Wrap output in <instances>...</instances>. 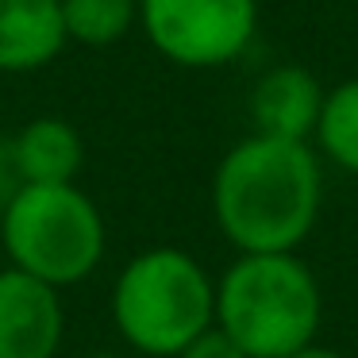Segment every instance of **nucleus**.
I'll list each match as a JSON object with an SVG mask.
<instances>
[{"label":"nucleus","instance_id":"obj_1","mask_svg":"<svg viewBox=\"0 0 358 358\" xmlns=\"http://www.w3.org/2000/svg\"><path fill=\"white\" fill-rule=\"evenodd\" d=\"M324 204L312 143L247 135L212 173V216L239 255H296Z\"/></svg>","mask_w":358,"mask_h":358},{"label":"nucleus","instance_id":"obj_2","mask_svg":"<svg viewBox=\"0 0 358 358\" xmlns=\"http://www.w3.org/2000/svg\"><path fill=\"white\" fill-rule=\"evenodd\" d=\"M324 324V289L301 255H239L216 281V327L247 358H289Z\"/></svg>","mask_w":358,"mask_h":358},{"label":"nucleus","instance_id":"obj_3","mask_svg":"<svg viewBox=\"0 0 358 358\" xmlns=\"http://www.w3.org/2000/svg\"><path fill=\"white\" fill-rule=\"evenodd\" d=\"M112 324L139 355L178 358L216 324V281L181 247L139 250L112 285Z\"/></svg>","mask_w":358,"mask_h":358},{"label":"nucleus","instance_id":"obj_4","mask_svg":"<svg viewBox=\"0 0 358 358\" xmlns=\"http://www.w3.org/2000/svg\"><path fill=\"white\" fill-rule=\"evenodd\" d=\"M0 239L16 270L55 289L85 281L108 247L101 208L73 181L20 185L0 212Z\"/></svg>","mask_w":358,"mask_h":358},{"label":"nucleus","instance_id":"obj_5","mask_svg":"<svg viewBox=\"0 0 358 358\" xmlns=\"http://www.w3.org/2000/svg\"><path fill=\"white\" fill-rule=\"evenodd\" d=\"M150 47L185 70H216L250 47L258 0H139Z\"/></svg>","mask_w":358,"mask_h":358},{"label":"nucleus","instance_id":"obj_6","mask_svg":"<svg viewBox=\"0 0 358 358\" xmlns=\"http://www.w3.org/2000/svg\"><path fill=\"white\" fill-rule=\"evenodd\" d=\"M62 335V289L16 266H4L0 270V358H55Z\"/></svg>","mask_w":358,"mask_h":358},{"label":"nucleus","instance_id":"obj_7","mask_svg":"<svg viewBox=\"0 0 358 358\" xmlns=\"http://www.w3.org/2000/svg\"><path fill=\"white\" fill-rule=\"evenodd\" d=\"M327 89L320 78L304 66H273L250 89V124L255 135L270 139H293V143H312L324 112Z\"/></svg>","mask_w":358,"mask_h":358},{"label":"nucleus","instance_id":"obj_8","mask_svg":"<svg viewBox=\"0 0 358 358\" xmlns=\"http://www.w3.org/2000/svg\"><path fill=\"white\" fill-rule=\"evenodd\" d=\"M66 47L62 0H0V70L31 73Z\"/></svg>","mask_w":358,"mask_h":358},{"label":"nucleus","instance_id":"obj_9","mask_svg":"<svg viewBox=\"0 0 358 358\" xmlns=\"http://www.w3.org/2000/svg\"><path fill=\"white\" fill-rule=\"evenodd\" d=\"M20 185H66L78 178L85 162V147L73 124L58 116H39L8 143Z\"/></svg>","mask_w":358,"mask_h":358},{"label":"nucleus","instance_id":"obj_10","mask_svg":"<svg viewBox=\"0 0 358 358\" xmlns=\"http://www.w3.org/2000/svg\"><path fill=\"white\" fill-rule=\"evenodd\" d=\"M312 147H316L320 158H327L343 173L358 178V78L327 89Z\"/></svg>","mask_w":358,"mask_h":358},{"label":"nucleus","instance_id":"obj_11","mask_svg":"<svg viewBox=\"0 0 358 358\" xmlns=\"http://www.w3.org/2000/svg\"><path fill=\"white\" fill-rule=\"evenodd\" d=\"M139 20V0H62L66 39L81 47H112Z\"/></svg>","mask_w":358,"mask_h":358},{"label":"nucleus","instance_id":"obj_12","mask_svg":"<svg viewBox=\"0 0 358 358\" xmlns=\"http://www.w3.org/2000/svg\"><path fill=\"white\" fill-rule=\"evenodd\" d=\"M178 358H247V355H243V347L224 331V327L212 324V327H204Z\"/></svg>","mask_w":358,"mask_h":358},{"label":"nucleus","instance_id":"obj_13","mask_svg":"<svg viewBox=\"0 0 358 358\" xmlns=\"http://www.w3.org/2000/svg\"><path fill=\"white\" fill-rule=\"evenodd\" d=\"M289 358H350V355H343V350H335V347H320V343H312V347L296 350V355H289Z\"/></svg>","mask_w":358,"mask_h":358},{"label":"nucleus","instance_id":"obj_14","mask_svg":"<svg viewBox=\"0 0 358 358\" xmlns=\"http://www.w3.org/2000/svg\"><path fill=\"white\" fill-rule=\"evenodd\" d=\"M85 358H127V355H112V350H96V355H85Z\"/></svg>","mask_w":358,"mask_h":358}]
</instances>
